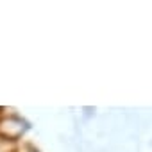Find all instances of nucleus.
Segmentation results:
<instances>
[{
    "mask_svg": "<svg viewBox=\"0 0 152 152\" xmlns=\"http://www.w3.org/2000/svg\"><path fill=\"white\" fill-rule=\"evenodd\" d=\"M32 152H34V150H32Z\"/></svg>",
    "mask_w": 152,
    "mask_h": 152,
    "instance_id": "f257e3e1",
    "label": "nucleus"
}]
</instances>
